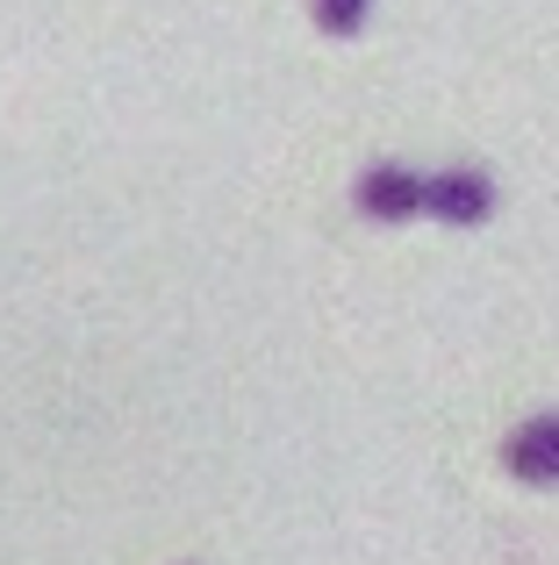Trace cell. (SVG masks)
<instances>
[{
  "instance_id": "2",
  "label": "cell",
  "mask_w": 559,
  "mask_h": 565,
  "mask_svg": "<svg viewBox=\"0 0 559 565\" xmlns=\"http://www.w3.org/2000/svg\"><path fill=\"white\" fill-rule=\"evenodd\" d=\"M351 207L366 222H409L423 215V172L416 166H366L359 186H351Z\"/></svg>"
},
{
  "instance_id": "3",
  "label": "cell",
  "mask_w": 559,
  "mask_h": 565,
  "mask_svg": "<svg viewBox=\"0 0 559 565\" xmlns=\"http://www.w3.org/2000/svg\"><path fill=\"white\" fill-rule=\"evenodd\" d=\"M503 466L524 487H559V415H524L503 444Z\"/></svg>"
},
{
  "instance_id": "4",
  "label": "cell",
  "mask_w": 559,
  "mask_h": 565,
  "mask_svg": "<svg viewBox=\"0 0 559 565\" xmlns=\"http://www.w3.org/2000/svg\"><path fill=\"white\" fill-rule=\"evenodd\" d=\"M308 14H316L323 36H359L366 14H373V0H308Z\"/></svg>"
},
{
  "instance_id": "1",
  "label": "cell",
  "mask_w": 559,
  "mask_h": 565,
  "mask_svg": "<svg viewBox=\"0 0 559 565\" xmlns=\"http://www.w3.org/2000/svg\"><path fill=\"white\" fill-rule=\"evenodd\" d=\"M495 180L481 166H452V172H423V215L452 222V230H474V222L495 215Z\"/></svg>"
}]
</instances>
